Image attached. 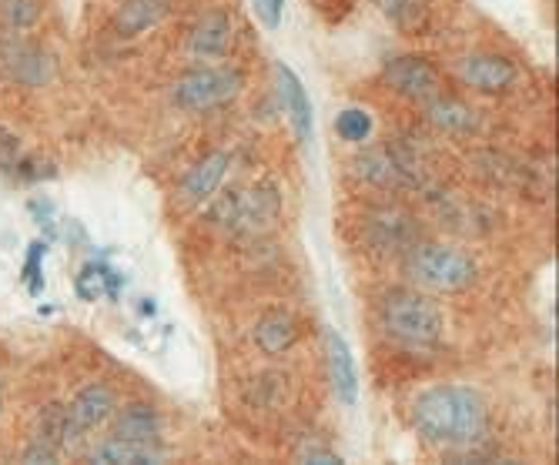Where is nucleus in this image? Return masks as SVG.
<instances>
[{"instance_id": "23", "label": "nucleus", "mask_w": 559, "mask_h": 465, "mask_svg": "<svg viewBox=\"0 0 559 465\" xmlns=\"http://www.w3.org/2000/svg\"><path fill=\"white\" fill-rule=\"evenodd\" d=\"M335 134L352 144H366L372 138V115L366 108H345L335 118Z\"/></svg>"}, {"instance_id": "4", "label": "nucleus", "mask_w": 559, "mask_h": 465, "mask_svg": "<svg viewBox=\"0 0 559 465\" xmlns=\"http://www.w3.org/2000/svg\"><path fill=\"white\" fill-rule=\"evenodd\" d=\"M245 74L238 68H194L171 87V100L181 111H212L238 97Z\"/></svg>"}, {"instance_id": "7", "label": "nucleus", "mask_w": 559, "mask_h": 465, "mask_svg": "<svg viewBox=\"0 0 559 465\" xmlns=\"http://www.w3.org/2000/svg\"><path fill=\"white\" fill-rule=\"evenodd\" d=\"M118 408V395L105 382H91L84 385L71 405H68V432H64V449L94 432L97 426H105Z\"/></svg>"}, {"instance_id": "16", "label": "nucleus", "mask_w": 559, "mask_h": 465, "mask_svg": "<svg viewBox=\"0 0 559 465\" xmlns=\"http://www.w3.org/2000/svg\"><path fill=\"white\" fill-rule=\"evenodd\" d=\"M171 11V0H121L115 11V31L121 37H138L151 27H158Z\"/></svg>"}, {"instance_id": "31", "label": "nucleus", "mask_w": 559, "mask_h": 465, "mask_svg": "<svg viewBox=\"0 0 559 465\" xmlns=\"http://www.w3.org/2000/svg\"><path fill=\"white\" fill-rule=\"evenodd\" d=\"M0 408H4V392H0Z\"/></svg>"}, {"instance_id": "14", "label": "nucleus", "mask_w": 559, "mask_h": 465, "mask_svg": "<svg viewBox=\"0 0 559 465\" xmlns=\"http://www.w3.org/2000/svg\"><path fill=\"white\" fill-rule=\"evenodd\" d=\"M228 165H231L228 151H212V154H205V158H201V162L185 175V181H181V194H185V201H191V204L209 201V198L218 191V184H222V178H225Z\"/></svg>"}, {"instance_id": "19", "label": "nucleus", "mask_w": 559, "mask_h": 465, "mask_svg": "<svg viewBox=\"0 0 559 465\" xmlns=\"http://www.w3.org/2000/svg\"><path fill=\"white\" fill-rule=\"evenodd\" d=\"M369 231H372V241H376L379 248H399V251H405V248H413V245L419 241V238H416L413 218H409V215H402V212H395V208L376 212V215L369 218Z\"/></svg>"}, {"instance_id": "13", "label": "nucleus", "mask_w": 559, "mask_h": 465, "mask_svg": "<svg viewBox=\"0 0 559 465\" xmlns=\"http://www.w3.org/2000/svg\"><path fill=\"white\" fill-rule=\"evenodd\" d=\"M278 208H282V198H278V188L272 181L251 188L248 194L238 198L235 228L238 231H265L278 218Z\"/></svg>"}, {"instance_id": "5", "label": "nucleus", "mask_w": 559, "mask_h": 465, "mask_svg": "<svg viewBox=\"0 0 559 465\" xmlns=\"http://www.w3.org/2000/svg\"><path fill=\"white\" fill-rule=\"evenodd\" d=\"M355 171L369 184L379 188H419V168L416 158L402 144H382V147H366L355 158Z\"/></svg>"}, {"instance_id": "2", "label": "nucleus", "mask_w": 559, "mask_h": 465, "mask_svg": "<svg viewBox=\"0 0 559 465\" xmlns=\"http://www.w3.org/2000/svg\"><path fill=\"white\" fill-rule=\"evenodd\" d=\"M379 325L389 338L409 348H429L442 338V312L416 288H389L379 301Z\"/></svg>"}, {"instance_id": "17", "label": "nucleus", "mask_w": 559, "mask_h": 465, "mask_svg": "<svg viewBox=\"0 0 559 465\" xmlns=\"http://www.w3.org/2000/svg\"><path fill=\"white\" fill-rule=\"evenodd\" d=\"M158 458H162L158 445L131 442V439H121V436H111V439H105L100 445L91 449V462H97V465H151Z\"/></svg>"}, {"instance_id": "6", "label": "nucleus", "mask_w": 559, "mask_h": 465, "mask_svg": "<svg viewBox=\"0 0 559 465\" xmlns=\"http://www.w3.org/2000/svg\"><path fill=\"white\" fill-rule=\"evenodd\" d=\"M382 78L395 94L416 100V105H429L432 97L442 94V74L419 55L389 58L385 68H382Z\"/></svg>"}, {"instance_id": "3", "label": "nucleus", "mask_w": 559, "mask_h": 465, "mask_svg": "<svg viewBox=\"0 0 559 465\" xmlns=\"http://www.w3.org/2000/svg\"><path fill=\"white\" fill-rule=\"evenodd\" d=\"M402 272L409 275L413 285L439 295H455L476 285V262L460 251V248H445L439 241H416L413 248H405L402 258Z\"/></svg>"}, {"instance_id": "12", "label": "nucleus", "mask_w": 559, "mask_h": 465, "mask_svg": "<svg viewBox=\"0 0 559 465\" xmlns=\"http://www.w3.org/2000/svg\"><path fill=\"white\" fill-rule=\"evenodd\" d=\"M460 74L469 87L486 91V94H499L516 81V64L502 55H473L463 61Z\"/></svg>"}, {"instance_id": "24", "label": "nucleus", "mask_w": 559, "mask_h": 465, "mask_svg": "<svg viewBox=\"0 0 559 465\" xmlns=\"http://www.w3.org/2000/svg\"><path fill=\"white\" fill-rule=\"evenodd\" d=\"M40 21V0H0V24L8 31H27Z\"/></svg>"}, {"instance_id": "11", "label": "nucleus", "mask_w": 559, "mask_h": 465, "mask_svg": "<svg viewBox=\"0 0 559 465\" xmlns=\"http://www.w3.org/2000/svg\"><path fill=\"white\" fill-rule=\"evenodd\" d=\"M325 355H329V379H332L335 398L352 408L359 402V369H355L352 348L338 332H325Z\"/></svg>"}, {"instance_id": "22", "label": "nucleus", "mask_w": 559, "mask_h": 465, "mask_svg": "<svg viewBox=\"0 0 559 465\" xmlns=\"http://www.w3.org/2000/svg\"><path fill=\"white\" fill-rule=\"evenodd\" d=\"M64 432H68V405H58V402L44 405L37 416V439L50 442L55 449H64Z\"/></svg>"}, {"instance_id": "27", "label": "nucleus", "mask_w": 559, "mask_h": 465, "mask_svg": "<svg viewBox=\"0 0 559 465\" xmlns=\"http://www.w3.org/2000/svg\"><path fill=\"white\" fill-rule=\"evenodd\" d=\"M58 455H61V449H55V445H50V442H40V439H34L27 449H24V462L27 465H55L58 462Z\"/></svg>"}, {"instance_id": "21", "label": "nucleus", "mask_w": 559, "mask_h": 465, "mask_svg": "<svg viewBox=\"0 0 559 465\" xmlns=\"http://www.w3.org/2000/svg\"><path fill=\"white\" fill-rule=\"evenodd\" d=\"M115 285H118V275H115L111 269H105L100 262H87V265L78 272V278H74V291H78V298H84V301H97V298L111 295Z\"/></svg>"}, {"instance_id": "9", "label": "nucleus", "mask_w": 559, "mask_h": 465, "mask_svg": "<svg viewBox=\"0 0 559 465\" xmlns=\"http://www.w3.org/2000/svg\"><path fill=\"white\" fill-rule=\"evenodd\" d=\"M275 81H278V97H282V108L292 121V131L301 144H312L316 134V111H312V100L305 94V84L298 81V74L288 64H275Z\"/></svg>"}, {"instance_id": "29", "label": "nucleus", "mask_w": 559, "mask_h": 465, "mask_svg": "<svg viewBox=\"0 0 559 465\" xmlns=\"http://www.w3.org/2000/svg\"><path fill=\"white\" fill-rule=\"evenodd\" d=\"M47 248L37 241V245H31V254H27V265H24V278H27V285H31V291L37 295L40 291V254H44Z\"/></svg>"}, {"instance_id": "26", "label": "nucleus", "mask_w": 559, "mask_h": 465, "mask_svg": "<svg viewBox=\"0 0 559 465\" xmlns=\"http://www.w3.org/2000/svg\"><path fill=\"white\" fill-rule=\"evenodd\" d=\"M24 151H21V138L14 131H8L4 124H0V171L14 175V168L21 165Z\"/></svg>"}, {"instance_id": "8", "label": "nucleus", "mask_w": 559, "mask_h": 465, "mask_svg": "<svg viewBox=\"0 0 559 465\" xmlns=\"http://www.w3.org/2000/svg\"><path fill=\"white\" fill-rule=\"evenodd\" d=\"M0 68L8 71L11 81L27 84V87H40L55 74V61H50L47 50L24 37H11L0 44Z\"/></svg>"}, {"instance_id": "18", "label": "nucleus", "mask_w": 559, "mask_h": 465, "mask_svg": "<svg viewBox=\"0 0 559 465\" xmlns=\"http://www.w3.org/2000/svg\"><path fill=\"white\" fill-rule=\"evenodd\" d=\"M298 342V322L292 312H265L255 325V345L265 351V355H285L292 345Z\"/></svg>"}, {"instance_id": "20", "label": "nucleus", "mask_w": 559, "mask_h": 465, "mask_svg": "<svg viewBox=\"0 0 559 465\" xmlns=\"http://www.w3.org/2000/svg\"><path fill=\"white\" fill-rule=\"evenodd\" d=\"M426 118L439 128V131H449V134H473L479 128V118L469 105H463L460 97H432L426 105Z\"/></svg>"}, {"instance_id": "30", "label": "nucleus", "mask_w": 559, "mask_h": 465, "mask_svg": "<svg viewBox=\"0 0 559 465\" xmlns=\"http://www.w3.org/2000/svg\"><path fill=\"white\" fill-rule=\"evenodd\" d=\"M305 465H342V455L338 452H332V449H322V445H312V449H305L301 455H298Z\"/></svg>"}, {"instance_id": "1", "label": "nucleus", "mask_w": 559, "mask_h": 465, "mask_svg": "<svg viewBox=\"0 0 559 465\" xmlns=\"http://www.w3.org/2000/svg\"><path fill=\"white\" fill-rule=\"evenodd\" d=\"M416 432L442 449H473L489 436V408L476 389L436 385L413 402Z\"/></svg>"}, {"instance_id": "28", "label": "nucleus", "mask_w": 559, "mask_h": 465, "mask_svg": "<svg viewBox=\"0 0 559 465\" xmlns=\"http://www.w3.org/2000/svg\"><path fill=\"white\" fill-rule=\"evenodd\" d=\"M251 4H255V17H259L269 31H275V27L282 24L285 0H251Z\"/></svg>"}, {"instance_id": "10", "label": "nucleus", "mask_w": 559, "mask_h": 465, "mask_svg": "<svg viewBox=\"0 0 559 465\" xmlns=\"http://www.w3.org/2000/svg\"><path fill=\"white\" fill-rule=\"evenodd\" d=\"M231 40H235V24L225 11H212L201 17L191 34H188V55L198 58V61H215V58H225L231 50Z\"/></svg>"}, {"instance_id": "25", "label": "nucleus", "mask_w": 559, "mask_h": 465, "mask_svg": "<svg viewBox=\"0 0 559 465\" xmlns=\"http://www.w3.org/2000/svg\"><path fill=\"white\" fill-rule=\"evenodd\" d=\"M376 8H379L389 21H395L399 27L416 24V21H419V14H423L419 0H376Z\"/></svg>"}, {"instance_id": "15", "label": "nucleus", "mask_w": 559, "mask_h": 465, "mask_svg": "<svg viewBox=\"0 0 559 465\" xmlns=\"http://www.w3.org/2000/svg\"><path fill=\"white\" fill-rule=\"evenodd\" d=\"M118 419H115V436L131 439V442H151L158 445L162 436V416L155 405L147 402H128L124 408H115Z\"/></svg>"}]
</instances>
